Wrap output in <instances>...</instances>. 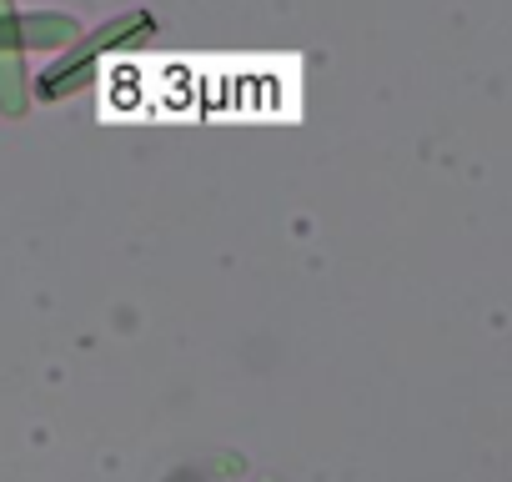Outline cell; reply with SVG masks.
I'll use <instances>...</instances> for the list:
<instances>
[{
	"instance_id": "obj_1",
	"label": "cell",
	"mask_w": 512,
	"mask_h": 482,
	"mask_svg": "<svg viewBox=\"0 0 512 482\" xmlns=\"http://www.w3.org/2000/svg\"><path fill=\"white\" fill-rule=\"evenodd\" d=\"M151 31H156V21H151L146 11H126V16L106 21L96 36H86V41H76L71 51H61V61L31 81V86H36V96H41V101H66V96H76L81 86H91V81H96V71H101V61H106V56H116V51H126V46L151 41Z\"/></svg>"
},
{
	"instance_id": "obj_2",
	"label": "cell",
	"mask_w": 512,
	"mask_h": 482,
	"mask_svg": "<svg viewBox=\"0 0 512 482\" xmlns=\"http://www.w3.org/2000/svg\"><path fill=\"white\" fill-rule=\"evenodd\" d=\"M81 26L61 11H0V56H31V51H71Z\"/></svg>"
}]
</instances>
